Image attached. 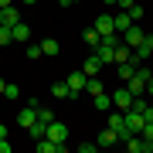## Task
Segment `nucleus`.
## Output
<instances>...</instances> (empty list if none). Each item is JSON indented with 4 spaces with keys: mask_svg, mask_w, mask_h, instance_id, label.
<instances>
[{
    "mask_svg": "<svg viewBox=\"0 0 153 153\" xmlns=\"http://www.w3.org/2000/svg\"><path fill=\"white\" fill-rule=\"evenodd\" d=\"M146 99H153V78L146 82Z\"/></svg>",
    "mask_w": 153,
    "mask_h": 153,
    "instance_id": "obj_32",
    "label": "nucleus"
},
{
    "mask_svg": "<svg viewBox=\"0 0 153 153\" xmlns=\"http://www.w3.org/2000/svg\"><path fill=\"white\" fill-rule=\"evenodd\" d=\"M136 75L143 78V82H150V78H153V68H146V65L140 61V65H136Z\"/></svg>",
    "mask_w": 153,
    "mask_h": 153,
    "instance_id": "obj_25",
    "label": "nucleus"
},
{
    "mask_svg": "<svg viewBox=\"0 0 153 153\" xmlns=\"http://www.w3.org/2000/svg\"><path fill=\"white\" fill-rule=\"evenodd\" d=\"M112 51H116V44H109V41H99V44H95V55H99L102 65H109V61H112Z\"/></svg>",
    "mask_w": 153,
    "mask_h": 153,
    "instance_id": "obj_12",
    "label": "nucleus"
},
{
    "mask_svg": "<svg viewBox=\"0 0 153 153\" xmlns=\"http://www.w3.org/2000/svg\"><path fill=\"white\" fill-rule=\"evenodd\" d=\"M34 146H38V153H61V150H65V143H55V140L41 136L38 143H34Z\"/></svg>",
    "mask_w": 153,
    "mask_h": 153,
    "instance_id": "obj_10",
    "label": "nucleus"
},
{
    "mask_svg": "<svg viewBox=\"0 0 153 153\" xmlns=\"http://www.w3.org/2000/svg\"><path fill=\"white\" fill-rule=\"evenodd\" d=\"M17 21H21V14H17V7H0V24H4V27H14Z\"/></svg>",
    "mask_w": 153,
    "mask_h": 153,
    "instance_id": "obj_11",
    "label": "nucleus"
},
{
    "mask_svg": "<svg viewBox=\"0 0 153 153\" xmlns=\"http://www.w3.org/2000/svg\"><path fill=\"white\" fill-rule=\"evenodd\" d=\"M7 44H14V38H10V27H4V24H0V48H7Z\"/></svg>",
    "mask_w": 153,
    "mask_h": 153,
    "instance_id": "obj_23",
    "label": "nucleus"
},
{
    "mask_svg": "<svg viewBox=\"0 0 153 153\" xmlns=\"http://www.w3.org/2000/svg\"><path fill=\"white\" fill-rule=\"evenodd\" d=\"M133 99H136V95H133L129 88H116V92H112V105H116L119 112H126V109L133 105Z\"/></svg>",
    "mask_w": 153,
    "mask_h": 153,
    "instance_id": "obj_4",
    "label": "nucleus"
},
{
    "mask_svg": "<svg viewBox=\"0 0 153 153\" xmlns=\"http://www.w3.org/2000/svg\"><path fill=\"white\" fill-rule=\"evenodd\" d=\"M95 143H99V150H109L112 143H119V133H116V129H109V126H105V129L99 133V140H95Z\"/></svg>",
    "mask_w": 153,
    "mask_h": 153,
    "instance_id": "obj_8",
    "label": "nucleus"
},
{
    "mask_svg": "<svg viewBox=\"0 0 153 153\" xmlns=\"http://www.w3.org/2000/svg\"><path fill=\"white\" fill-rule=\"evenodd\" d=\"M150 38H153V31H150Z\"/></svg>",
    "mask_w": 153,
    "mask_h": 153,
    "instance_id": "obj_39",
    "label": "nucleus"
},
{
    "mask_svg": "<svg viewBox=\"0 0 153 153\" xmlns=\"http://www.w3.org/2000/svg\"><path fill=\"white\" fill-rule=\"evenodd\" d=\"M85 92H88V95H99V92H105V85L99 82V75H92V78L85 82Z\"/></svg>",
    "mask_w": 153,
    "mask_h": 153,
    "instance_id": "obj_18",
    "label": "nucleus"
},
{
    "mask_svg": "<svg viewBox=\"0 0 153 153\" xmlns=\"http://www.w3.org/2000/svg\"><path fill=\"white\" fill-rule=\"evenodd\" d=\"M126 88H129V92H133V95H146V82H143V78H140V75H133V78H129V82H126Z\"/></svg>",
    "mask_w": 153,
    "mask_h": 153,
    "instance_id": "obj_16",
    "label": "nucleus"
},
{
    "mask_svg": "<svg viewBox=\"0 0 153 153\" xmlns=\"http://www.w3.org/2000/svg\"><path fill=\"white\" fill-rule=\"evenodd\" d=\"M38 119H41V123H51V119H55V112H51V109H38Z\"/></svg>",
    "mask_w": 153,
    "mask_h": 153,
    "instance_id": "obj_29",
    "label": "nucleus"
},
{
    "mask_svg": "<svg viewBox=\"0 0 153 153\" xmlns=\"http://www.w3.org/2000/svg\"><path fill=\"white\" fill-rule=\"evenodd\" d=\"M51 95H55V99H68V85L65 82H55V85H51Z\"/></svg>",
    "mask_w": 153,
    "mask_h": 153,
    "instance_id": "obj_21",
    "label": "nucleus"
},
{
    "mask_svg": "<svg viewBox=\"0 0 153 153\" xmlns=\"http://www.w3.org/2000/svg\"><path fill=\"white\" fill-rule=\"evenodd\" d=\"M126 14H129V17H133V21H136V24H140V17H143V7H140V4H133V7H129V10H126Z\"/></svg>",
    "mask_w": 153,
    "mask_h": 153,
    "instance_id": "obj_26",
    "label": "nucleus"
},
{
    "mask_svg": "<svg viewBox=\"0 0 153 153\" xmlns=\"http://www.w3.org/2000/svg\"><path fill=\"white\" fill-rule=\"evenodd\" d=\"M4 85H7V82H4V78H0V92H4Z\"/></svg>",
    "mask_w": 153,
    "mask_h": 153,
    "instance_id": "obj_36",
    "label": "nucleus"
},
{
    "mask_svg": "<svg viewBox=\"0 0 153 153\" xmlns=\"http://www.w3.org/2000/svg\"><path fill=\"white\" fill-rule=\"evenodd\" d=\"M41 51H44V55H58L61 48H58V41H55V38H48V41H41Z\"/></svg>",
    "mask_w": 153,
    "mask_h": 153,
    "instance_id": "obj_19",
    "label": "nucleus"
},
{
    "mask_svg": "<svg viewBox=\"0 0 153 153\" xmlns=\"http://www.w3.org/2000/svg\"><path fill=\"white\" fill-rule=\"evenodd\" d=\"M92 27L99 31V38H105V34H116V24H112V14H99Z\"/></svg>",
    "mask_w": 153,
    "mask_h": 153,
    "instance_id": "obj_5",
    "label": "nucleus"
},
{
    "mask_svg": "<svg viewBox=\"0 0 153 153\" xmlns=\"http://www.w3.org/2000/svg\"><path fill=\"white\" fill-rule=\"evenodd\" d=\"M0 95H4V99H21V88H17L14 82H7V85H4V92H0Z\"/></svg>",
    "mask_w": 153,
    "mask_h": 153,
    "instance_id": "obj_20",
    "label": "nucleus"
},
{
    "mask_svg": "<svg viewBox=\"0 0 153 153\" xmlns=\"http://www.w3.org/2000/svg\"><path fill=\"white\" fill-rule=\"evenodd\" d=\"M82 38H85L88 44H92V48H95L99 41H102V38H99V31H95V27H88V31H82Z\"/></svg>",
    "mask_w": 153,
    "mask_h": 153,
    "instance_id": "obj_22",
    "label": "nucleus"
},
{
    "mask_svg": "<svg viewBox=\"0 0 153 153\" xmlns=\"http://www.w3.org/2000/svg\"><path fill=\"white\" fill-rule=\"evenodd\" d=\"M112 24H116V31H126V27H129V24H136V21H133V17L129 14H126V10H119V14H112Z\"/></svg>",
    "mask_w": 153,
    "mask_h": 153,
    "instance_id": "obj_14",
    "label": "nucleus"
},
{
    "mask_svg": "<svg viewBox=\"0 0 153 153\" xmlns=\"http://www.w3.org/2000/svg\"><path fill=\"white\" fill-rule=\"evenodd\" d=\"M99 143H78V153H95Z\"/></svg>",
    "mask_w": 153,
    "mask_h": 153,
    "instance_id": "obj_28",
    "label": "nucleus"
},
{
    "mask_svg": "<svg viewBox=\"0 0 153 153\" xmlns=\"http://www.w3.org/2000/svg\"><path fill=\"white\" fill-rule=\"evenodd\" d=\"M123 116H126V129H129V133H140V129H143V112H136V109H126Z\"/></svg>",
    "mask_w": 153,
    "mask_h": 153,
    "instance_id": "obj_7",
    "label": "nucleus"
},
{
    "mask_svg": "<svg viewBox=\"0 0 153 153\" xmlns=\"http://www.w3.org/2000/svg\"><path fill=\"white\" fill-rule=\"evenodd\" d=\"M27 58H31V61H38V58H44L41 44H27Z\"/></svg>",
    "mask_w": 153,
    "mask_h": 153,
    "instance_id": "obj_24",
    "label": "nucleus"
},
{
    "mask_svg": "<svg viewBox=\"0 0 153 153\" xmlns=\"http://www.w3.org/2000/svg\"><path fill=\"white\" fill-rule=\"evenodd\" d=\"M71 4H75V0H71Z\"/></svg>",
    "mask_w": 153,
    "mask_h": 153,
    "instance_id": "obj_40",
    "label": "nucleus"
},
{
    "mask_svg": "<svg viewBox=\"0 0 153 153\" xmlns=\"http://www.w3.org/2000/svg\"><path fill=\"white\" fill-rule=\"evenodd\" d=\"M150 105H153V99H150Z\"/></svg>",
    "mask_w": 153,
    "mask_h": 153,
    "instance_id": "obj_38",
    "label": "nucleus"
},
{
    "mask_svg": "<svg viewBox=\"0 0 153 153\" xmlns=\"http://www.w3.org/2000/svg\"><path fill=\"white\" fill-rule=\"evenodd\" d=\"M10 4H14V0H0V7H10Z\"/></svg>",
    "mask_w": 153,
    "mask_h": 153,
    "instance_id": "obj_34",
    "label": "nucleus"
},
{
    "mask_svg": "<svg viewBox=\"0 0 153 153\" xmlns=\"http://www.w3.org/2000/svg\"><path fill=\"white\" fill-rule=\"evenodd\" d=\"M133 4H136V0H116V7H123V10H129Z\"/></svg>",
    "mask_w": 153,
    "mask_h": 153,
    "instance_id": "obj_30",
    "label": "nucleus"
},
{
    "mask_svg": "<svg viewBox=\"0 0 153 153\" xmlns=\"http://www.w3.org/2000/svg\"><path fill=\"white\" fill-rule=\"evenodd\" d=\"M0 153H10V143L7 140H0Z\"/></svg>",
    "mask_w": 153,
    "mask_h": 153,
    "instance_id": "obj_31",
    "label": "nucleus"
},
{
    "mask_svg": "<svg viewBox=\"0 0 153 153\" xmlns=\"http://www.w3.org/2000/svg\"><path fill=\"white\" fill-rule=\"evenodd\" d=\"M140 136H143V140H150V143H153V123H143V129H140Z\"/></svg>",
    "mask_w": 153,
    "mask_h": 153,
    "instance_id": "obj_27",
    "label": "nucleus"
},
{
    "mask_svg": "<svg viewBox=\"0 0 153 153\" xmlns=\"http://www.w3.org/2000/svg\"><path fill=\"white\" fill-rule=\"evenodd\" d=\"M102 4H105V7H116V0H102Z\"/></svg>",
    "mask_w": 153,
    "mask_h": 153,
    "instance_id": "obj_35",
    "label": "nucleus"
},
{
    "mask_svg": "<svg viewBox=\"0 0 153 153\" xmlns=\"http://www.w3.org/2000/svg\"><path fill=\"white\" fill-rule=\"evenodd\" d=\"M119 38H123V44H126V48H136V44H143V38H146V31H143L140 24H129V27H126V31L119 34Z\"/></svg>",
    "mask_w": 153,
    "mask_h": 153,
    "instance_id": "obj_2",
    "label": "nucleus"
},
{
    "mask_svg": "<svg viewBox=\"0 0 153 153\" xmlns=\"http://www.w3.org/2000/svg\"><path fill=\"white\" fill-rule=\"evenodd\" d=\"M85 82H88V75L82 68L78 71H71V75L65 78V85H68V99H82V92H85Z\"/></svg>",
    "mask_w": 153,
    "mask_h": 153,
    "instance_id": "obj_1",
    "label": "nucleus"
},
{
    "mask_svg": "<svg viewBox=\"0 0 153 153\" xmlns=\"http://www.w3.org/2000/svg\"><path fill=\"white\" fill-rule=\"evenodd\" d=\"M44 136L55 140V143H68V126H65V123H58V119H51V123H48V129H44Z\"/></svg>",
    "mask_w": 153,
    "mask_h": 153,
    "instance_id": "obj_3",
    "label": "nucleus"
},
{
    "mask_svg": "<svg viewBox=\"0 0 153 153\" xmlns=\"http://www.w3.org/2000/svg\"><path fill=\"white\" fill-rule=\"evenodd\" d=\"M34 119H38V109H34V105H24V109L17 112V126H21V129H31Z\"/></svg>",
    "mask_w": 153,
    "mask_h": 153,
    "instance_id": "obj_6",
    "label": "nucleus"
},
{
    "mask_svg": "<svg viewBox=\"0 0 153 153\" xmlns=\"http://www.w3.org/2000/svg\"><path fill=\"white\" fill-rule=\"evenodd\" d=\"M116 71H119L123 82H129V78L136 75V65H133V61H119V65H116Z\"/></svg>",
    "mask_w": 153,
    "mask_h": 153,
    "instance_id": "obj_15",
    "label": "nucleus"
},
{
    "mask_svg": "<svg viewBox=\"0 0 153 153\" xmlns=\"http://www.w3.org/2000/svg\"><path fill=\"white\" fill-rule=\"evenodd\" d=\"M10 38H14V41H21V44H27V41H31V27H27L24 21H17L14 27H10Z\"/></svg>",
    "mask_w": 153,
    "mask_h": 153,
    "instance_id": "obj_9",
    "label": "nucleus"
},
{
    "mask_svg": "<svg viewBox=\"0 0 153 153\" xmlns=\"http://www.w3.org/2000/svg\"><path fill=\"white\" fill-rule=\"evenodd\" d=\"M92 102H95L99 112H105V109L112 105V95H109V92H99V95H92Z\"/></svg>",
    "mask_w": 153,
    "mask_h": 153,
    "instance_id": "obj_17",
    "label": "nucleus"
},
{
    "mask_svg": "<svg viewBox=\"0 0 153 153\" xmlns=\"http://www.w3.org/2000/svg\"><path fill=\"white\" fill-rule=\"evenodd\" d=\"M82 71H85L88 78H92V75H99V71H102V61H99V55H88V58L82 61Z\"/></svg>",
    "mask_w": 153,
    "mask_h": 153,
    "instance_id": "obj_13",
    "label": "nucleus"
},
{
    "mask_svg": "<svg viewBox=\"0 0 153 153\" xmlns=\"http://www.w3.org/2000/svg\"><path fill=\"white\" fill-rule=\"evenodd\" d=\"M24 4H34V0H24Z\"/></svg>",
    "mask_w": 153,
    "mask_h": 153,
    "instance_id": "obj_37",
    "label": "nucleus"
},
{
    "mask_svg": "<svg viewBox=\"0 0 153 153\" xmlns=\"http://www.w3.org/2000/svg\"><path fill=\"white\" fill-rule=\"evenodd\" d=\"M0 140H7V126L4 123H0Z\"/></svg>",
    "mask_w": 153,
    "mask_h": 153,
    "instance_id": "obj_33",
    "label": "nucleus"
}]
</instances>
